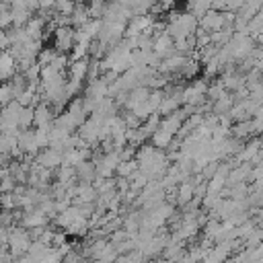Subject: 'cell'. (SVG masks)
I'll return each mask as SVG.
<instances>
[{
	"instance_id": "1",
	"label": "cell",
	"mask_w": 263,
	"mask_h": 263,
	"mask_svg": "<svg viewBox=\"0 0 263 263\" xmlns=\"http://www.w3.org/2000/svg\"><path fill=\"white\" fill-rule=\"evenodd\" d=\"M228 14L226 10H216V8H210L205 14L199 16V27L208 33H216V31H222V27L228 23Z\"/></svg>"
},
{
	"instance_id": "2",
	"label": "cell",
	"mask_w": 263,
	"mask_h": 263,
	"mask_svg": "<svg viewBox=\"0 0 263 263\" xmlns=\"http://www.w3.org/2000/svg\"><path fill=\"white\" fill-rule=\"evenodd\" d=\"M212 2L214 0H185V6L189 12H193L195 16H201L205 14L210 8H212Z\"/></svg>"
}]
</instances>
